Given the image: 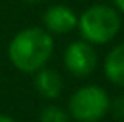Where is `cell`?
Returning <instances> with one entry per match:
<instances>
[{"label": "cell", "instance_id": "obj_1", "mask_svg": "<svg viewBox=\"0 0 124 122\" xmlns=\"http://www.w3.org/2000/svg\"><path fill=\"white\" fill-rule=\"evenodd\" d=\"M54 54V37L42 27H29L17 32L8 43L10 64L23 74L44 69Z\"/></svg>", "mask_w": 124, "mask_h": 122}, {"label": "cell", "instance_id": "obj_2", "mask_svg": "<svg viewBox=\"0 0 124 122\" xmlns=\"http://www.w3.org/2000/svg\"><path fill=\"white\" fill-rule=\"evenodd\" d=\"M121 25V14L106 3H94L87 7L77 19V30L82 40L92 45H104L114 40Z\"/></svg>", "mask_w": 124, "mask_h": 122}, {"label": "cell", "instance_id": "obj_3", "mask_svg": "<svg viewBox=\"0 0 124 122\" xmlns=\"http://www.w3.org/2000/svg\"><path fill=\"white\" fill-rule=\"evenodd\" d=\"M111 99L99 85H82L69 99V115L77 122H99L109 112Z\"/></svg>", "mask_w": 124, "mask_h": 122}, {"label": "cell", "instance_id": "obj_4", "mask_svg": "<svg viewBox=\"0 0 124 122\" xmlns=\"http://www.w3.org/2000/svg\"><path fill=\"white\" fill-rule=\"evenodd\" d=\"M64 67L74 77H87L97 67V52L92 43L85 40L70 42L64 50Z\"/></svg>", "mask_w": 124, "mask_h": 122}, {"label": "cell", "instance_id": "obj_5", "mask_svg": "<svg viewBox=\"0 0 124 122\" xmlns=\"http://www.w3.org/2000/svg\"><path fill=\"white\" fill-rule=\"evenodd\" d=\"M77 14L67 5H52L44 12V29L50 35H65L77 29Z\"/></svg>", "mask_w": 124, "mask_h": 122}, {"label": "cell", "instance_id": "obj_6", "mask_svg": "<svg viewBox=\"0 0 124 122\" xmlns=\"http://www.w3.org/2000/svg\"><path fill=\"white\" fill-rule=\"evenodd\" d=\"M34 85H35V90L40 97L47 99V100H54L64 90V79L57 70L44 67L35 72Z\"/></svg>", "mask_w": 124, "mask_h": 122}, {"label": "cell", "instance_id": "obj_7", "mask_svg": "<svg viewBox=\"0 0 124 122\" xmlns=\"http://www.w3.org/2000/svg\"><path fill=\"white\" fill-rule=\"evenodd\" d=\"M106 79L117 87H124V42L109 50L104 59Z\"/></svg>", "mask_w": 124, "mask_h": 122}, {"label": "cell", "instance_id": "obj_8", "mask_svg": "<svg viewBox=\"0 0 124 122\" xmlns=\"http://www.w3.org/2000/svg\"><path fill=\"white\" fill-rule=\"evenodd\" d=\"M39 122H70V115L59 105H45L39 114Z\"/></svg>", "mask_w": 124, "mask_h": 122}, {"label": "cell", "instance_id": "obj_9", "mask_svg": "<svg viewBox=\"0 0 124 122\" xmlns=\"http://www.w3.org/2000/svg\"><path fill=\"white\" fill-rule=\"evenodd\" d=\"M109 110L114 114V117H117V119H124V95L116 97L114 100H111Z\"/></svg>", "mask_w": 124, "mask_h": 122}, {"label": "cell", "instance_id": "obj_10", "mask_svg": "<svg viewBox=\"0 0 124 122\" xmlns=\"http://www.w3.org/2000/svg\"><path fill=\"white\" fill-rule=\"evenodd\" d=\"M112 2H114V8L119 14H124V0H112Z\"/></svg>", "mask_w": 124, "mask_h": 122}, {"label": "cell", "instance_id": "obj_11", "mask_svg": "<svg viewBox=\"0 0 124 122\" xmlns=\"http://www.w3.org/2000/svg\"><path fill=\"white\" fill-rule=\"evenodd\" d=\"M0 122H17L14 117L7 115V114H0Z\"/></svg>", "mask_w": 124, "mask_h": 122}, {"label": "cell", "instance_id": "obj_12", "mask_svg": "<svg viewBox=\"0 0 124 122\" xmlns=\"http://www.w3.org/2000/svg\"><path fill=\"white\" fill-rule=\"evenodd\" d=\"M22 2H25V3H39L42 0H22Z\"/></svg>", "mask_w": 124, "mask_h": 122}]
</instances>
